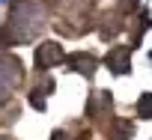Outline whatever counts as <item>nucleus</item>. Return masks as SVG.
<instances>
[{"mask_svg":"<svg viewBox=\"0 0 152 140\" xmlns=\"http://www.w3.org/2000/svg\"><path fill=\"white\" fill-rule=\"evenodd\" d=\"M45 18H48V6L45 0H15L12 3V12H9V33L12 39H21V42H30L42 27H45Z\"/></svg>","mask_w":152,"mask_h":140,"instance_id":"obj_1","label":"nucleus"},{"mask_svg":"<svg viewBox=\"0 0 152 140\" xmlns=\"http://www.w3.org/2000/svg\"><path fill=\"white\" fill-rule=\"evenodd\" d=\"M24 78V66L15 54L9 51H0V107L9 101V96L15 93V87Z\"/></svg>","mask_w":152,"mask_h":140,"instance_id":"obj_2","label":"nucleus"},{"mask_svg":"<svg viewBox=\"0 0 152 140\" xmlns=\"http://www.w3.org/2000/svg\"><path fill=\"white\" fill-rule=\"evenodd\" d=\"M57 63H63V48L57 45V42H42L39 48H36V69H51V66H57Z\"/></svg>","mask_w":152,"mask_h":140,"instance_id":"obj_3","label":"nucleus"},{"mask_svg":"<svg viewBox=\"0 0 152 140\" xmlns=\"http://www.w3.org/2000/svg\"><path fill=\"white\" fill-rule=\"evenodd\" d=\"M128 57H131V48H122V45H119V48H110V51H107V60H104V63L110 66L113 75H125V72H128Z\"/></svg>","mask_w":152,"mask_h":140,"instance_id":"obj_4","label":"nucleus"},{"mask_svg":"<svg viewBox=\"0 0 152 140\" xmlns=\"http://www.w3.org/2000/svg\"><path fill=\"white\" fill-rule=\"evenodd\" d=\"M66 63L75 69V72H81V75H87V78H93L96 75V57H90V54H69L66 57Z\"/></svg>","mask_w":152,"mask_h":140,"instance_id":"obj_5","label":"nucleus"},{"mask_svg":"<svg viewBox=\"0 0 152 140\" xmlns=\"http://www.w3.org/2000/svg\"><path fill=\"white\" fill-rule=\"evenodd\" d=\"M128 137H131V122H125V119L113 122V134H110V140H128Z\"/></svg>","mask_w":152,"mask_h":140,"instance_id":"obj_6","label":"nucleus"},{"mask_svg":"<svg viewBox=\"0 0 152 140\" xmlns=\"http://www.w3.org/2000/svg\"><path fill=\"white\" fill-rule=\"evenodd\" d=\"M137 116H140V119H149V116H152V96H149V93L140 96V101H137Z\"/></svg>","mask_w":152,"mask_h":140,"instance_id":"obj_7","label":"nucleus"},{"mask_svg":"<svg viewBox=\"0 0 152 140\" xmlns=\"http://www.w3.org/2000/svg\"><path fill=\"white\" fill-rule=\"evenodd\" d=\"M30 104H33V107H39V110H45V96H42L39 90H36V93L30 96Z\"/></svg>","mask_w":152,"mask_h":140,"instance_id":"obj_8","label":"nucleus"},{"mask_svg":"<svg viewBox=\"0 0 152 140\" xmlns=\"http://www.w3.org/2000/svg\"><path fill=\"white\" fill-rule=\"evenodd\" d=\"M54 140H72V137H69L66 131H54Z\"/></svg>","mask_w":152,"mask_h":140,"instance_id":"obj_9","label":"nucleus"},{"mask_svg":"<svg viewBox=\"0 0 152 140\" xmlns=\"http://www.w3.org/2000/svg\"><path fill=\"white\" fill-rule=\"evenodd\" d=\"M0 140H6V137H3V134H0Z\"/></svg>","mask_w":152,"mask_h":140,"instance_id":"obj_10","label":"nucleus"},{"mask_svg":"<svg viewBox=\"0 0 152 140\" xmlns=\"http://www.w3.org/2000/svg\"><path fill=\"white\" fill-rule=\"evenodd\" d=\"M0 3H3V0H0Z\"/></svg>","mask_w":152,"mask_h":140,"instance_id":"obj_11","label":"nucleus"}]
</instances>
